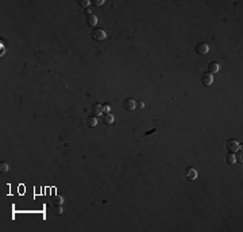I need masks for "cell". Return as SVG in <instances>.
Listing matches in <instances>:
<instances>
[{
    "mask_svg": "<svg viewBox=\"0 0 243 232\" xmlns=\"http://www.w3.org/2000/svg\"><path fill=\"white\" fill-rule=\"evenodd\" d=\"M79 4H80V7H82V8H88L90 3H89V0H80Z\"/></svg>",
    "mask_w": 243,
    "mask_h": 232,
    "instance_id": "obj_15",
    "label": "cell"
},
{
    "mask_svg": "<svg viewBox=\"0 0 243 232\" xmlns=\"http://www.w3.org/2000/svg\"><path fill=\"white\" fill-rule=\"evenodd\" d=\"M53 212H54V215H57V216L64 215V208H62V205H54Z\"/></svg>",
    "mask_w": 243,
    "mask_h": 232,
    "instance_id": "obj_14",
    "label": "cell"
},
{
    "mask_svg": "<svg viewBox=\"0 0 243 232\" xmlns=\"http://www.w3.org/2000/svg\"><path fill=\"white\" fill-rule=\"evenodd\" d=\"M101 120H103V123H104L105 126H112L113 123H115V116H113L111 112L103 113V115H101Z\"/></svg>",
    "mask_w": 243,
    "mask_h": 232,
    "instance_id": "obj_6",
    "label": "cell"
},
{
    "mask_svg": "<svg viewBox=\"0 0 243 232\" xmlns=\"http://www.w3.org/2000/svg\"><path fill=\"white\" fill-rule=\"evenodd\" d=\"M197 176H199V173L195 167H187L184 171V177L188 180V181H195V180H197Z\"/></svg>",
    "mask_w": 243,
    "mask_h": 232,
    "instance_id": "obj_3",
    "label": "cell"
},
{
    "mask_svg": "<svg viewBox=\"0 0 243 232\" xmlns=\"http://www.w3.org/2000/svg\"><path fill=\"white\" fill-rule=\"evenodd\" d=\"M136 107H138V108H144V103H143V101L136 103Z\"/></svg>",
    "mask_w": 243,
    "mask_h": 232,
    "instance_id": "obj_22",
    "label": "cell"
},
{
    "mask_svg": "<svg viewBox=\"0 0 243 232\" xmlns=\"http://www.w3.org/2000/svg\"><path fill=\"white\" fill-rule=\"evenodd\" d=\"M90 38H92V41H95V42H101V41H104L105 38H107V34H105V31L103 28L95 27L93 30L90 31Z\"/></svg>",
    "mask_w": 243,
    "mask_h": 232,
    "instance_id": "obj_1",
    "label": "cell"
},
{
    "mask_svg": "<svg viewBox=\"0 0 243 232\" xmlns=\"http://www.w3.org/2000/svg\"><path fill=\"white\" fill-rule=\"evenodd\" d=\"M103 113V107L100 104H93L92 107H90V115L92 116H100Z\"/></svg>",
    "mask_w": 243,
    "mask_h": 232,
    "instance_id": "obj_10",
    "label": "cell"
},
{
    "mask_svg": "<svg viewBox=\"0 0 243 232\" xmlns=\"http://www.w3.org/2000/svg\"><path fill=\"white\" fill-rule=\"evenodd\" d=\"M92 4H93L95 7H101L103 4H104V0H93Z\"/></svg>",
    "mask_w": 243,
    "mask_h": 232,
    "instance_id": "obj_17",
    "label": "cell"
},
{
    "mask_svg": "<svg viewBox=\"0 0 243 232\" xmlns=\"http://www.w3.org/2000/svg\"><path fill=\"white\" fill-rule=\"evenodd\" d=\"M85 23H87L89 27H96L97 24V16L93 14H90L88 15V16H85Z\"/></svg>",
    "mask_w": 243,
    "mask_h": 232,
    "instance_id": "obj_9",
    "label": "cell"
},
{
    "mask_svg": "<svg viewBox=\"0 0 243 232\" xmlns=\"http://www.w3.org/2000/svg\"><path fill=\"white\" fill-rule=\"evenodd\" d=\"M84 14H85V16H88V15H90V14H92V12H90V8H89V7L84 10Z\"/></svg>",
    "mask_w": 243,
    "mask_h": 232,
    "instance_id": "obj_21",
    "label": "cell"
},
{
    "mask_svg": "<svg viewBox=\"0 0 243 232\" xmlns=\"http://www.w3.org/2000/svg\"><path fill=\"white\" fill-rule=\"evenodd\" d=\"M156 130H157V128H156V127H154V128H151V130H150V131H146V132H144V135H150V134H153V132H156Z\"/></svg>",
    "mask_w": 243,
    "mask_h": 232,
    "instance_id": "obj_20",
    "label": "cell"
},
{
    "mask_svg": "<svg viewBox=\"0 0 243 232\" xmlns=\"http://www.w3.org/2000/svg\"><path fill=\"white\" fill-rule=\"evenodd\" d=\"M236 153H238V154L235 155V158H236V162H240V163H242V150H240V151L238 150Z\"/></svg>",
    "mask_w": 243,
    "mask_h": 232,
    "instance_id": "obj_19",
    "label": "cell"
},
{
    "mask_svg": "<svg viewBox=\"0 0 243 232\" xmlns=\"http://www.w3.org/2000/svg\"><path fill=\"white\" fill-rule=\"evenodd\" d=\"M123 108H124L126 111H128V112H131V111H134L136 108V101L135 100H133L131 97H127V99L123 100Z\"/></svg>",
    "mask_w": 243,
    "mask_h": 232,
    "instance_id": "obj_4",
    "label": "cell"
},
{
    "mask_svg": "<svg viewBox=\"0 0 243 232\" xmlns=\"http://www.w3.org/2000/svg\"><path fill=\"white\" fill-rule=\"evenodd\" d=\"M101 107H103V112H104V113L111 112V104H108V103H105V104H103Z\"/></svg>",
    "mask_w": 243,
    "mask_h": 232,
    "instance_id": "obj_16",
    "label": "cell"
},
{
    "mask_svg": "<svg viewBox=\"0 0 243 232\" xmlns=\"http://www.w3.org/2000/svg\"><path fill=\"white\" fill-rule=\"evenodd\" d=\"M219 70H220V65H219L218 62H211L208 65V69H207V73H209V74H216V73H219Z\"/></svg>",
    "mask_w": 243,
    "mask_h": 232,
    "instance_id": "obj_8",
    "label": "cell"
},
{
    "mask_svg": "<svg viewBox=\"0 0 243 232\" xmlns=\"http://www.w3.org/2000/svg\"><path fill=\"white\" fill-rule=\"evenodd\" d=\"M226 149H227V153H236L238 150H240V144L236 139H228L226 142Z\"/></svg>",
    "mask_w": 243,
    "mask_h": 232,
    "instance_id": "obj_2",
    "label": "cell"
},
{
    "mask_svg": "<svg viewBox=\"0 0 243 232\" xmlns=\"http://www.w3.org/2000/svg\"><path fill=\"white\" fill-rule=\"evenodd\" d=\"M87 126L88 127H90V128L96 127L97 126V119L95 117V116H89V117L87 119Z\"/></svg>",
    "mask_w": 243,
    "mask_h": 232,
    "instance_id": "obj_12",
    "label": "cell"
},
{
    "mask_svg": "<svg viewBox=\"0 0 243 232\" xmlns=\"http://www.w3.org/2000/svg\"><path fill=\"white\" fill-rule=\"evenodd\" d=\"M195 50H196V53L197 54H200V55H204V54H207L209 51V46L207 45V43H197L196 45V47H195Z\"/></svg>",
    "mask_w": 243,
    "mask_h": 232,
    "instance_id": "obj_7",
    "label": "cell"
},
{
    "mask_svg": "<svg viewBox=\"0 0 243 232\" xmlns=\"http://www.w3.org/2000/svg\"><path fill=\"white\" fill-rule=\"evenodd\" d=\"M200 81H201V84L204 85V86H209V85L213 82V76L212 74H209V73H203L201 74V77H200Z\"/></svg>",
    "mask_w": 243,
    "mask_h": 232,
    "instance_id": "obj_5",
    "label": "cell"
},
{
    "mask_svg": "<svg viewBox=\"0 0 243 232\" xmlns=\"http://www.w3.org/2000/svg\"><path fill=\"white\" fill-rule=\"evenodd\" d=\"M51 204L53 205H62L64 204V197L61 194H54L51 197Z\"/></svg>",
    "mask_w": 243,
    "mask_h": 232,
    "instance_id": "obj_11",
    "label": "cell"
},
{
    "mask_svg": "<svg viewBox=\"0 0 243 232\" xmlns=\"http://www.w3.org/2000/svg\"><path fill=\"white\" fill-rule=\"evenodd\" d=\"M226 162L228 165H234V163H236V158H235V155L232 153H227L226 154Z\"/></svg>",
    "mask_w": 243,
    "mask_h": 232,
    "instance_id": "obj_13",
    "label": "cell"
},
{
    "mask_svg": "<svg viewBox=\"0 0 243 232\" xmlns=\"http://www.w3.org/2000/svg\"><path fill=\"white\" fill-rule=\"evenodd\" d=\"M0 170H1V171H3V173L8 171V165H7V163H4V162H1V163H0Z\"/></svg>",
    "mask_w": 243,
    "mask_h": 232,
    "instance_id": "obj_18",
    "label": "cell"
}]
</instances>
